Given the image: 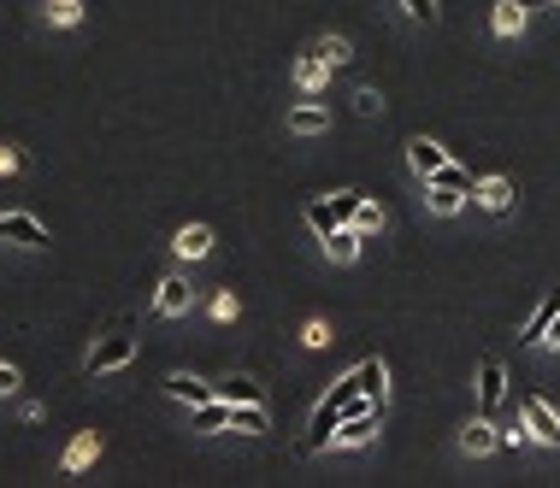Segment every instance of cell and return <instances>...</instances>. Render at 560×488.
I'll return each instance as SVG.
<instances>
[{"label":"cell","mask_w":560,"mask_h":488,"mask_svg":"<svg viewBox=\"0 0 560 488\" xmlns=\"http://www.w3.org/2000/svg\"><path fill=\"white\" fill-rule=\"evenodd\" d=\"M520 418H525V430H532V441H542V448H560V412L542 401V394H525V401H520Z\"/></svg>","instance_id":"obj_2"},{"label":"cell","mask_w":560,"mask_h":488,"mask_svg":"<svg viewBox=\"0 0 560 488\" xmlns=\"http://www.w3.org/2000/svg\"><path fill=\"white\" fill-rule=\"evenodd\" d=\"M325 124H330L325 106H295V112H290V130H295V135H319Z\"/></svg>","instance_id":"obj_20"},{"label":"cell","mask_w":560,"mask_h":488,"mask_svg":"<svg viewBox=\"0 0 560 488\" xmlns=\"http://www.w3.org/2000/svg\"><path fill=\"white\" fill-rule=\"evenodd\" d=\"M19 383H24V377H19V365H0V394H12Z\"/></svg>","instance_id":"obj_33"},{"label":"cell","mask_w":560,"mask_h":488,"mask_svg":"<svg viewBox=\"0 0 560 488\" xmlns=\"http://www.w3.org/2000/svg\"><path fill=\"white\" fill-rule=\"evenodd\" d=\"M490 24H495V36H520V29H525V7H520V0H502Z\"/></svg>","instance_id":"obj_21"},{"label":"cell","mask_w":560,"mask_h":488,"mask_svg":"<svg viewBox=\"0 0 560 488\" xmlns=\"http://www.w3.org/2000/svg\"><path fill=\"white\" fill-rule=\"evenodd\" d=\"M136 359V318H113V330L95 342V354H89V377H113L125 371Z\"/></svg>","instance_id":"obj_1"},{"label":"cell","mask_w":560,"mask_h":488,"mask_svg":"<svg viewBox=\"0 0 560 488\" xmlns=\"http://www.w3.org/2000/svg\"><path fill=\"white\" fill-rule=\"evenodd\" d=\"M520 7H525V12H537V7H555V0H520Z\"/></svg>","instance_id":"obj_36"},{"label":"cell","mask_w":560,"mask_h":488,"mask_svg":"<svg viewBox=\"0 0 560 488\" xmlns=\"http://www.w3.org/2000/svg\"><path fill=\"white\" fill-rule=\"evenodd\" d=\"M301 347H330V324H325V318H307V324H301Z\"/></svg>","instance_id":"obj_27"},{"label":"cell","mask_w":560,"mask_h":488,"mask_svg":"<svg viewBox=\"0 0 560 488\" xmlns=\"http://www.w3.org/2000/svg\"><path fill=\"white\" fill-rule=\"evenodd\" d=\"M407 165H413L419 177H436V171L448 165V154L431 142V135H413V142H407Z\"/></svg>","instance_id":"obj_11"},{"label":"cell","mask_w":560,"mask_h":488,"mask_svg":"<svg viewBox=\"0 0 560 488\" xmlns=\"http://www.w3.org/2000/svg\"><path fill=\"white\" fill-rule=\"evenodd\" d=\"M319 53L330 59V66H348V59H354V48H348V36H325V41H319Z\"/></svg>","instance_id":"obj_28"},{"label":"cell","mask_w":560,"mask_h":488,"mask_svg":"<svg viewBox=\"0 0 560 488\" xmlns=\"http://www.w3.org/2000/svg\"><path fill=\"white\" fill-rule=\"evenodd\" d=\"M330 71H337V66H330V59H325L319 48L301 53V59H295V88H301V95H319V88L330 83Z\"/></svg>","instance_id":"obj_7"},{"label":"cell","mask_w":560,"mask_h":488,"mask_svg":"<svg viewBox=\"0 0 560 488\" xmlns=\"http://www.w3.org/2000/svg\"><path fill=\"white\" fill-rule=\"evenodd\" d=\"M360 241H366V236H360L354 224H337V230L325 236V253L337 259V265H354V259H360Z\"/></svg>","instance_id":"obj_16"},{"label":"cell","mask_w":560,"mask_h":488,"mask_svg":"<svg viewBox=\"0 0 560 488\" xmlns=\"http://www.w3.org/2000/svg\"><path fill=\"white\" fill-rule=\"evenodd\" d=\"M165 394H172V401H189V406L213 401V389H207L201 377H189V371H172V377H165Z\"/></svg>","instance_id":"obj_18"},{"label":"cell","mask_w":560,"mask_h":488,"mask_svg":"<svg viewBox=\"0 0 560 488\" xmlns=\"http://www.w3.org/2000/svg\"><path fill=\"white\" fill-rule=\"evenodd\" d=\"M401 12L413 24H436V0H401Z\"/></svg>","instance_id":"obj_29"},{"label":"cell","mask_w":560,"mask_h":488,"mask_svg":"<svg viewBox=\"0 0 560 488\" xmlns=\"http://www.w3.org/2000/svg\"><path fill=\"white\" fill-rule=\"evenodd\" d=\"M19 171V154H12V147H0V177H12Z\"/></svg>","instance_id":"obj_34"},{"label":"cell","mask_w":560,"mask_h":488,"mask_svg":"<svg viewBox=\"0 0 560 488\" xmlns=\"http://www.w3.org/2000/svg\"><path fill=\"white\" fill-rule=\"evenodd\" d=\"M542 347H555V354H560V312H555V324H549V335H542Z\"/></svg>","instance_id":"obj_35"},{"label":"cell","mask_w":560,"mask_h":488,"mask_svg":"<svg viewBox=\"0 0 560 488\" xmlns=\"http://www.w3.org/2000/svg\"><path fill=\"white\" fill-rule=\"evenodd\" d=\"M431 212H436V218H454V212H460V189L436 182V189H431Z\"/></svg>","instance_id":"obj_24"},{"label":"cell","mask_w":560,"mask_h":488,"mask_svg":"<svg viewBox=\"0 0 560 488\" xmlns=\"http://www.w3.org/2000/svg\"><path fill=\"white\" fill-rule=\"evenodd\" d=\"M337 424H342V406L325 394L319 412H313V424H307V436H301V453H325L330 441H337Z\"/></svg>","instance_id":"obj_3"},{"label":"cell","mask_w":560,"mask_h":488,"mask_svg":"<svg viewBox=\"0 0 560 488\" xmlns=\"http://www.w3.org/2000/svg\"><path fill=\"white\" fill-rule=\"evenodd\" d=\"M236 312H242V307H236V295H219V300H213V318H219V324H231Z\"/></svg>","instance_id":"obj_32"},{"label":"cell","mask_w":560,"mask_h":488,"mask_svg":"<svg viewBox=\"0 0 560 488\" xmlns=\"http://www.w3.org/2000/svg\"><path fill=\"white\" fill-rule=\"evenodd\" d=\"M354 112H360V118L384 112V95H377V88H360V95H354Z\"/></svg>","instance_id":"obj_30"},{"label":"cell","mask_w":560,"mask_h":488,"mask_svg":"<svg viewBox=\"0 0 560 488\" xmlns=\"http://www.w3.org/2000/svg\"><path fill=\"white\" fill-rule=\"evenodd\" d=\"M555 312H560V288H555V295H542V300H537V312L525 318L520 342H525V347H542V335H549V324H555Z\"/></svg>","instance_id":"obj_10"},{"label":"cell","mask_w":560,"mask_h":488,"mask_svg":"<svg viewBox=\"0 0 560 488\" xmlns=\"http://www.w3.org/2000/svg\"><path fill=\"white\" fill-rule=\"evenodd\" d=\"M495 441H502V430H495L490 424V412H483V418H472L460 430V453H472V460H483V453H495Z\"/></svg>","instance_id":"obj_9"},{"label":"cell","mask_w":560,"mask_h":488,"mask_svg":"<svg viewBox=\"0 0 560 488\" xmlns=\"http://www.w3.org/2000/svg\"><path fill=\"white\" fill-rule=\"evenodd\" d=\"M348 224H354V230H360V236H372V230H384V206H372V201H366V194H360V206H354V212H348Z\"/></svg>","instance_id":"obj_22"},{"label":"cell","mask_w":560,"mask_h":488,"mask_svg":"<svg viewBox=\"0 0 560 488\" xmlns=\"http://www.w3.org/2000/svg\"><path fill=\"white\" fill-rule=\"evenodd\" d=\"M48 19H54L59 29H71V24L83 19V0H54V7H48Z\"/></svg>","instance_id":"obj_26"},{"label":"cell","mask_w":560,"mask_h":488,"mask_svg":"<svg viewBox=\"0 0 560 488\" xmlns=\"http://www.w3.org/2000/svg\"><path fill=\"white\" fill-rule=\"evenodd\" d=\"M189 430H201V436L231 430V401H219V394H213V401H201V406L189 412Z\"/></svg>","instance_id":"obj_13"},{"label":"cell","mask_w":560,"mask_h":488,"mask_svg":"<svg viewBox=\"0 0 560 488\" xmlns=\"http://www.w3.org/2000/svg\"><path fill=\"white\" fill-rule=\"evenodd\" d=\"M95 460H101V436H95V430H83V436L66 448V460H59V471H66V477H78V471H83V465H95Z\"/></svg>","instance_id":"obj_15"},{"label":"cell","mask_w":560,"mask_h":488,"mask_svg":"<svg viewBox=\"0 0 560 488\" xmlns=\"http://www.w3.org/2000/svg\"><path fill=\"white\" fill-rule=\"evenodd\" d=\"M348 383H354V394H366V401H384V365L377 359H366V365H354V371H348Z\"/></svg>","instance_id":"obj_17"},{"label":"cell","mask_w":560,"mask_h":488,"mask_svg":"<svg viewBox=\"0 0 560 488\" xmlns=\"http://www.w3.org/2000/svg\"><path fill=\"white\" fill-rule=\"evenodd\" d=\"M231 430H236V436H266V430H271L266 401H236V406H231Z\"/></svg>","instance_id":"obj_14"},{"label":"cell","mask_w":560,"mask_h":488,"mask_svg":"<svg viewBox=\"0 0 560 488\" xmlns=\"http://www.w3.org/2000/svg\"><path fill=\"white\" fill-rule=\"evenodd\" d=\"M189 307H195L189 277H165V283H160V295H154V312H160V318H184Z\"/></svg>","instance_id":"obj_6"},{"label":"cell","mask_w":560,"mask_h":488,"mask_svg":"<svg viewBox=\"0 0 560 488\" xmlns=\"http://www.w3.org/2000/svg\"><path fill=\"white\" fill-rule=\"evenodd\" d=\"M172 253L177 259H207L213 253V230H207V224H184V230L172 236Z\"/></svg>","instance_id":"obj_12"},{"label":"cell","mask_w":560,"mask_h":488,"mask_svg":"<svg viewBox=\"0 0 560 488\" xmlns=\"http://www.w3.org/2000/svg\"><path fill=\"white\" fill-rule=\"evenodd\" d=\"M478 201L490 206V212H508V206H513V182H508V177H483V182H478Z\"/></svg>","instance_id":"obj_19"},{"label":"cell","mask_w":560,"mask_h":488,"mask_svg":"<svg viewBox=\"0 0 560 488\" xmlns=\"http://www.w3.org/2000/svg\"><path fill=\"white\" fill-rule=\"evenodd\" d=\"M502 401H508V371H502L495 359H483V365H478V406L495 412Z\"/></svg>","instance_id":"obj_8"},{"label":"cell","mask_w":560,"mask_h":488,"mask_svg":"<svg viewBox=\"0 0 560 488\" xmlns=\"http://www.w3.org/2000/svg\"><path fill=\"white\" fill-rule=\"evenodd\" d=\"M0 241H19V248H48V224L30 218V212H0Z\"/></svg>","instance_id":"obj_4"},{"label":"cell","mask_w":560,"mask_h":488,"mask_svg":"<svg viewBox=\"0 0 560 488\" xmlns=\"http://www.w3.org/2000/svg\"><path fill=\"white\" fill-rule=\"evenodd\" d=\"M307 224H313V236H330L342 224V212L330 206V201H307Z\"/></svg>","instance_id":"obj_23"},{"label":"cell","mask_w":560,"mask_h":488,"mask_svg":"<svg viewBox=\"0 0 560 488\" xmlns=\"http://www.w3.org/2000/svg\"><path fill=\"white\" fill-rule=\"evenodd\" d=\"M219 394V401H260V383H248V377H231V383H224V389H213Z\"/></svg>","instance_id":"obj_25"},{"label":"cell","mask_w":560,"mask_h":488,"mask_svg":"<svg viewBox=\"0 0 560 488\" xmlns=\"http://www.w3.org/2000/svg\"><path fill=\"white\" fill-rule=\"evenodd\" d=\"M377 412H348V418L337 424V441H330V448H366V441L377 436Z\"/></svg>","instance_id":"obj_5"},{"label":"cell","mask_w":560,"mask_h":488,"mask_svg":"<svg viewBox=\"0 0 560 488\" xmlns=\"http://www.w3.org/2000/svg\"><path fill=\"white\" fill-rule=\"evenodd\" d=\"M431 182H448V189H460V194H466V189H472V177H466V171H460V165H443V171H436Z\"/></svg>","instance_id":"obj_31"}]
</instances>
